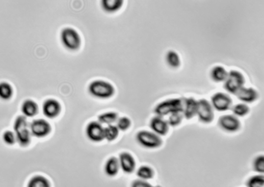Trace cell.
Segmentation results:
<instances>
[{
	"instance_id": "cb8c5ba5",
	"label": "cell",
	"mask_w": 264,
	"mask_h": 187,
	"mask_svg": "<svg viewBox=\"0 0 264 187\" xmlns=\"http://www.w3.org/2000/svg\"><path fill=\"white\" fill-rule=\"evenodd\" d=\"M136 175L140 180L146 181L153 178L154 172L150 166H142L138 170Z\"/></svg>"
},
{
	"instance_id": "52a82bcc",
	"label": "cell",
	"mask_w": 264,
	"mask_h": 187,
	"mask_svg": "<svg viewBox=\"0 0 264 187\" xmlns=\"http://www.w3.org/2000/svg\"><path fill=\"white\" fill-rule=\"evenodd\" d=\"M214 110L225 112L231 109L233 101L228 94L223 93H218L212 95L211 102Z\"/></svg>"
},
{
	"instance_id": "4dcf8cb0",
	"label": "cell",
	"mask_w": 264,
	"mask_h": 187,
	"mask_svg": "<svg viewBox=\"0 0 264 187\" xmlns=\"http://www.w3.org/2000/svg\"><path fill=\"white\" fill-rule=\"evenodd\" d=\"M131 125V121L126 117L119 118L117 121L116 126L119 130L125 131L129 129Z\"/></svg>"
},
{
	"instance_id": "4316f807",
	"label": "cell",
	"mask_w": 264,
	"mask_h": 187,
	"mask_svg": "<svg viewBox=\"0 0 264 187\" xmlns=\"http://www.w3.org/2000/svg\"><path fill=\"white\" fill-rule=\"evenodd\" d=\"M119 134V130L116 126L108 125L105 128V139L108 141L115 140Z\"/></svg>"
},
{
	"instance_id": "d4e9b609",
	"label": "cell",
	"mask_w": 264,
	"mask_h": 187,
	"mask_svg": "<svg viewBox=\"0 0 264 187\" xmlns=\"http://www.w3.org/2000/svg\"><path fill=\"white\" fill-rule=\"evenodd\" d=\"M13 93L12 86L7 83H0V98L3 100L10 99Z\"/></svg>"
},
{
	"instance_id": "7402d4cb",
	"label": "cell",
	"mask_w": 264,
	"mask_h": 187,
	"mask_svg": "<svg viewBox=\"0 0 264 187\" xmlns=\"http://www.w3.org/2000/svg\"><path fill=\"white\" fill-rule=\"evenodd\" d=\"M166 62L168 65L172 68H178L181 65V61L179 55L175 51H169L166 55Z\"/></svg>"
},
{
	"instance_id": "484cf974",
	"label": "cell",
	"mask_w": 264,
	"mask_h": 187,
	"mask_svg": "<svg viewBox=\"0 0 264 187\" xmlns=\"http://www.w3.org/2000/svg\"><path fill=\"white\" fill-rule=\"evenodd\" d=\"M231 110L234 116L241 117L247 115L250 111L249 106L245 103H239L232 107Z\"/></svg>"
},
{
	"instance_id": "8992f818",
	"label": "cell",
	"mask_w": 264,
	"mask_h": 187,
	"mask_svg": "<svg viewBox=\"0 0 264 187\" xmlns=\"http://www.w3.org/2000/svg\"><path fill=\"white\" fill-rule=\"evenodd\" d=\"M136 140L141 146L149 149H157L162 144L160 136L149 131L139 132L136 134Z\"/></svg>"
},
{
	"instance_id": "d6986e66",
	"label": "cell",
	"mask_w": 264,
	"mask_h": 187,
	"mask_svg": "<svg viewBox=\"0 0 264 187\" xmlns=\"http://www.w3.org/2000/svg\"><path fill=\"white\" fill-rule=\"evenodd\" d=\"M38 105L34 101L27 100L22 106V111L25 117H32L36 115L38 112Z\"/></svg>"
},
{
	"instance_id": "ffe728a7",
	"label": "cell",
	"mask_w": 264,
	"mask_h": 187,
	"mask_svg": "<svg viewBox=\"0 0 264 187\" xmlns=\"http://www.w3.org/2000/svg\"><path fill=\"white\" fill-rule=\"evenodd\" d=\"M123 1L121 0H115V1H110V0H105L102 2V6L104 11L107 13H114L119 11L122 7Z\"/></svg>"
},
{
	"instance_id": "e0dca14e",
	"label": "cell",
	"mask_w": 264,
	"mask_h": 187,
	"mask_svg": "<svg viewBox=\"0 0 264 187\" xmlns=\"http://www.w3.org/2000/svg\"><path fill=\"white\" fill-rule=\"evenodd\" d=\"M228 73L224 67L218 65L212 68L211 76L212 80L214 82H224L226 80Z\"/></svg>"
},
{
	"instance_id": "6da1fadb",
	"label": "cell",
	"mask_w": 264,
	"mask_h": 187,
	"mask_svg": "<svg viewBox=\"0 0 264 187\" xmlns=\"http://www.w3.org/2000/svg\"><path fill=\"white\" fill-rule=\"evenodd\" d=\"M14 129L16 141L19 145L26 147L30 144L32 135L30 130V125L28 124L26 117H17L14 123Z\"/></svg>"
},
{
	"instance_id": "f1b7e54d",
	"label": "cell",
	"mask_w": 264,
	"mask_h": 187,
	"mask_svg": "<svg viewBox=\"0 0 264 187\" xmlns=\"http://www.w3.org/2000/svg\"><path fill=\"white\" fill-rule=\"evenodd\" d=\"M183 117L182 113H173L168 118V124L169 126H177L181 124Z\"/></svg>"
},
{
	"instance_id": "7c38bea8",
	"label": "cell",
	"mask_w": 264,
	"mask_h": 187,
	"mask_svg": "<svg viewBox=\"0 0 264 187\" xmlns=\"http://www.w3.org/2000/svg\"><path fill=\"white\" fill-rule=\"evenodd\" d=\"M150 126L153 132L160 136L167 134L169 129L167 121H165L163 117L158 116L152 118Z\"/></svg>"
},
{
	"instance_id": "d6a6232c",
	"label": "cell",
	"mask_w": 264,
	"mask_h": 187,
	"mask_svg": "<svg viewBox=\"0 0 264 187\" xmlns=\"http://www.w3.org/2000/svg\"><path fill=\"white\" fill-rule=\"evenodd\" d=\"M132 187H154L147 181L138 180L134 181L132 185Z\"/></svg>"
},
{
	"instance_id": "ac0fdd59",
	"label": "cell",
	"mask_w": 264,
	"mask_h": 187,
	"mask_svg": "<svg viewBox=\"0 0 264 187\" xmlns=\"http://www.w3.org/2000/svg\"><path fill=\"white\" fill-rule=\"evenodd\" d=\"M120 169L119 159L114 156L107 160L105 166L106 174L110 177L114 176L118 173Z\"/></svg>"
},
{
	"instance_id": "603a6c76",
	"label": "cell",
	"mask_w": 264,
	"mask_h": 187,
	"mask_svg": "<svg viewBox=\"0 0 264 187\" xmlns=\"http://www.w3.org/2000/svg\"><path fill=\"white\" fill-rule=\"evenodd\" d=\"M99 122L101 124L111 125L119 119L118 115L115 112H110L101 114L99 116Z\"/></svg>"
},
{
	"instance_id": "4fadbf2b",
	"label": "cell",
	"mask_w": 264,
	"mask_h": 187,
	"mask_svg": "<svg viewBox=\"0 0 264 187\" xmlns=\"http://www.w3.org/2000/svg\"><path fill=\"white\" fill-rule=\"evenodd\" d=\"M61 106L59 102L53 98L45 101L43 105V112L44 115L49 118H54L60 114Z\"/></svg>"
},
{
	"instance_id": "3957f363",
	"label": "cell",
	"mask_w": 264,
	"mask_h": 187,
	"mask_svg": "<svg viewBox=\"0 0 264 187\" xmlns=\"http://www.w3.org/2000/svg\"><path fill=\"white\" fill-rule=\"evenodd\" d=\"M89 92L91 95L100 99H106L112 97L115 93L113 85L102 80L92 82L89 86Z\"/></svg>"
},
{
	"instance_id": "8fae6325",
	"label": "cell",
	"mask_w": 264,
	"mask_h": 187,
	"mask_svg": "<svg viewBox=\"0 0 264 187\" xmlns=\"http://www.w3.org/2000/svg\"><path fill=\"white\" fill-rule=\"evenodd\" d=\"M31 135L36 137H44L50 134L52 130L51 125L44 120L33 121L30 124Z\"/></svg>"
},
{
	"instance_id": "83f0119b",
	"label": "cell",
	"mask_w": 264,
	"mask_h": 187,
	"mask_svg": "<svg viewBox=\"0 0 264 187\" xmlns=\"http://www.w3.org/2000/svg\"><path fill=\"white\" fill-rule=\"evenodd\" d=\"M248 187H264V176L263 175L253 176L248 181Z\"/></svg>"
},
{
	"instance_id": "ba28073f",
	"label": "cell",
	"mask_w": 264,
	"mask_h": 187,
	"mask_svg": "<svg viewBox=\"0 0 264 187\" xmlns=\"http://www.w3.org/2000/svg\"><path fill=\"white\" fill-rule=\"evenodd\" d=\"M197 116L199 121L204 124H210L214 119V109L211 102L202 98L198 101Z\"/></svg>"
},
{
	"instance_id": "1f68e13d",
	"label": "cell",
	"mask_w": 264,
	"mask_h": 187,
	"mask_svg": "<svg viewBox=\"0 0 264 187\" xmlns=\"http://www.w3.org/2000/svg\"><path fill=\"white\" fill-rule=\"evenodd\" d=\"M3 140L7 145H13L16 141L15 133L11 131H5L3 135Z\"/></svg>"
},
{
	"instance_id": "44dd1931",
	"label": "cell",
	"mask_w": 264,
	"mask_h": 187,
	"mask_svg": "<svg viewBox=\"0 0 264 187\" xmlns=\"http://www.w3.org/2000/svg\"><path fill=\"white\" fill-rule=\"evenodd\" d=\"M27 187H51V185L46 177L41 175H36L28 181Z\"/></svg>"
},
{
	"instance_id": "5bb4252c",
	"label": "cell",
	"mask_w": 264,
	"mask_h": 187,
	"mask_svg": "<svg viewBox=\"0 0 264 187\" xmlns=\"http://www.w3.org/2000/svg\"><path fill=\"white\" fill-rule=\"evenodd\" d=\"M198 101L193 97L184 98V107L182 114L187 120H191L197 115Z\"/></svg>"
},
{
	"instance_id": "f546056e",
	"label": "cell",
	"mask_w": 264,
	"mask_h": 187,
	"mask_svg": "<svg viewBox=\"0 0 264 187\" xmlns=\"http://www.w3.org/2000/svg\"><path fill=\"white\" fill-rule=\"evenodd\" d=\"M254 170L257 173L263 174L264 173V156L261 155L258 156L253 162Z\"/></svg>"
},
{
	"instance_id": "277c9868",
	"label": "cell",
	"mask_w": 264,
	"mask_h": 187,
	"mask_svg": "<svg viewBox=\"0 0 264 187\" xmlns=\"http://www.w3.org/2000/svg\"><path fill=\"white\" fill-rule=\"evenodd\" d=\"M245 82V78L241 72L231 70L224 82V88L229 93L236 95L244 87Z\"/></svg>"
},
{
	"instance_id": "5b68a950",
	"label": "cell",
	"mask_w": 264,
	"mask_h": 187,
	"mask_svg": "<svg viewBox=\"0 0 264 187\" xmlns=\"http://www.w3.org/2000/svg\"><path fill=\"white\" fill-rule=\"evenodd\" d=\"M61 39L63 46L68 50L77 51L81 46L80 36L72 28L67 27L63 29L61 33Z\"/></svg>"
},
{
	"instance_id": "9c48e42d",
	"label": "cell",
	"mask_w": 264,
	"mask_h": 187,
	"mask_svg": "<svg viewBox=\"0 0 264 187\" xmlns=\"http://www.w3.org/2000/svg\"><path fill=\"white\" fill-rule=\"evenodd\" d=\"M218 124L222 130L230 133L238 131L241 126L238 117L234 115L222 116L219 119Z\"/></svg>"
},
{
	"instance_id": "7a4b0ae2",
	"label": "cell",
	"mask_w": 264,
	"mask_h": 187,
	"mask_svg": "<svg viewBox=\"0 0 264 187\" xmlns=\"http://www.w3.org/2000/svg\"><path fill=\"white\" fill-rule=\"evenodd\" d=\"M184 98H174L164 101L158 104L155 108L157 116L163 117L175 113H183Z\"/></svg>"
},
{
	"instance_id": "2e32d148",
	"label": "cell",
	"mask_w": 264,
	"mask_h": 187,
	"mask_svg": "<svg viewBox=\"0 0 264 187\" xmlns=\"http://www.w3.org/2000/svg\"><path fill=\"white\" fill-rule=\"evenodd\" d=\"M120 168L127 174L132 173L135 168V162L133 157L129 153L120 154L119 159Z\"/></svg>"
},
{
	"instance_id": "30bf717a",
	"label": "cell",
	"mask_w": 264,
	"mask_h": 187,
	"mask_svg": "<svg viewBox=\"0 0 264 187\" xmlns=\"http://www.w3.org/2000/svg\"><path fill=\"white\" fill-rule=\"evenodd\" d=\"M86 133L88 139L93 142H100L105 139V128L99 122H93L88 124Z\"/></svg>"
},
{
	"instance_id": "9a60e30c",
	"label": "cell",
	"mask_w": 264,
	"mask_h": 187,
	"mask_svg": "<svg viewBox=\"0 0 264 187\" xmlns=\"http://www.w3.org/2000/svg\"><path fill=\"white\" fill-rule=\"evenodd\" d=\"M236 95L239 100L245 104L255 102L259 97L258 92L251 87H242Z\"/></svg>"
}]
</instances>
